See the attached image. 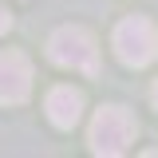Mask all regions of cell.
<instances>
[{
	"label": "cell",
	"instance_id": "cell-5",
	"mask_svg": "<svg viewBox=\"0 0 158 158\" xmlns=\"http://www.w3.org/2000/svg\"><path fill=\"white\" fill-rule=\"evenodd\" d=\"M83 115V95L75 87H52L48 91V118L56 123L59 131H71Z\"/></svg>",
	"mask_w": 158,
	"mask_h": 158
},
{
	"label": "cell",
	"instance_id": "cell-6",
	"mask_svg": "<svg viewBox=\"0 0 158 158\" xmlns=\"http://www.w3.org/2000/svg\"><path fill=\"white\" fill-rule=\"evenodd\" d=\"M8 28H12V16H8V8H4V4H0V36H4V32H8Z\"/></svg>",
	"mask_w": 158,
	"mask_h": 158
},
{
	"label": "cell",
	"instance_id": "cell-7",
	"mask_svg": "<svg viewBox=\"0 0 158 158\" xmlns=\"http://www.w3.org/2000/svg\"><path fill=\"white\" fill-rule=\"evenodd\" d=\"M154 107H158V83H154Z\"/></svg>",
	"mask_w": 158,
	"mask_h": 158
},
{
	"label": "cell",
	"instance_id": "cell-1",
	"mask_svg": "<svg viewBox=\"0 0 158 158\" xmlns=\"http://www.w3.org/2000/svg\"><path fill=\"white\" fill-rule=\"evenodd\" d=\"M135 135H138V123H135V115H131L127 107H99L95 118H91V135H87V142H91L95 154L118 158V154L131 150Z\"/></svg>",
	"mask_w": 158,
	"mask_h": 158
},
{
	"label": "cell",
	"instance_id": "cell-3",
	"mask_svg": "<svg viewBox=\"0 0 158 158\" xmlns=\"http://www.w3.org/2000/svg\"><path fill=\"white\" fill-rule=\"evenodd\" d=\"M111 44H115V56L127 67H146L158 56V28L146 16H127L115 28V40Z\"/></svg>",
	"mask_w": 158,
	"mask_h": 158
},
{
	"label": "cell",
	"instance_id": "cell-2",
	"mask_svg": "<svg viewBox=\"0 0 158 158\" xmlns=\"http://www.w3.org/2000/svg\"><path fill=\"white\" fill-rule=\"evenodd\" d=\"M48 56L59 67H71V71H83V75H95L99 71V56H95V36L79 24H63L52 32L48 40Z\"/></svg>",
	"mask_w": 158,
	"mask_h": 158
},
{
	"label": "cell",
	"instance_id": "cell-4",
	"mask_svg": "<svg viewBox=\"0 0 158 158\" xmlns=\"http://www.w3.org/2000/svg\"><path fill=\"white\" fill-rule=\"evenodd\" d=\"M32 95V63L24 52H0V103H24Z\"/></svg>",
	"mask_w": 158,
	"mask_h": 158
}]
</instances>
